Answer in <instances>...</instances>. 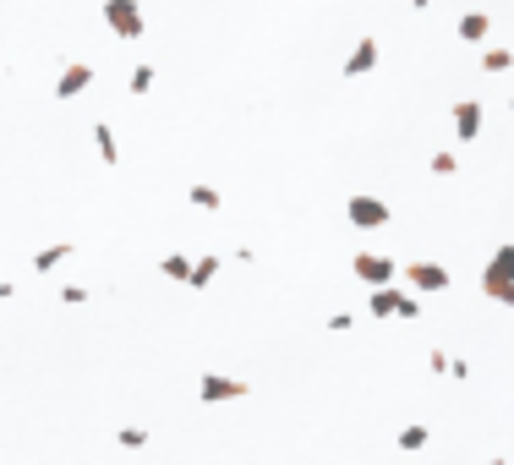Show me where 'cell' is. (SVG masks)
Wrapping results in <instances>:
<instances>
[{
    "label": "cell",
    "instance_id": "3957f363",
    "mask_svg": "<svg viewBox=\"0 0 514 465\" xmlns=\"http://www.w3.org/2000/svg\"><path fill=\"white\" fill-rule=\"evenodd\" d=\"M345 219H351L356 230H383V225H389V203L362 192V197H351V203H345Z\"/></svg>",
    "mask_w": 514,
    "mask_h": 465
},
{
    "label": "cell",
    "instance_id": "4fadbf2b",
    "mask_svg": "<svg viewBox=\"0 0 514 465\" xmlns=\"http://www.w3.org/2000/svg\"><path fill=\"white\" fill-rule=\"evenodd\" d=\"M93 143H99V159H104V164H121V143H115V132H110L104 121L93 126Z\"/></svg>",
    "mask_w": 514,
    "mask_h": 465
},
{
    "label": "cell",
    "instance_id": "5bb4252c",
    "mask_svg": "<svg viewBox=\"0 0 514 465\" xmlns=\"http://www.w3.org/2000/svg\"><path fill=\"white\" fill-rule=\"evenodd\" d=\"M159 274L186 285V280H192V258H186V252H170V258H159Z\"/></svg>",
    "mask_w": 514,
    "mask_h": 465
},
{
    "label": "cell",
    "instance_id": "d4e9b609",
    "mask_svg": "<svg viewBox=\"0 0 514 465\" xmlns=\"http://www.w3.org/2000/svg\"><path fill=\"white\" fill-rule=\"evenodd\" d=\"M411 5H416V11H427V5H433V0H411Z\"/></svg>",
    "mask_w": 514,
    "mask_h": 465
},
{
    "label": "cell",
    "instance_id": "2e32d148",
    "mask_svg": "<svg viewBox=\"0 0 514 465\" xmlns=\"http://www.w3.org/2000/svg\"><path fill=\"white\" fill-rule=\"evenodd\" d=\"M186 197H192V203H197L203 214H214V208H219V186H203V181H197V186H192Z\"/></svg>",
    "mask_w": 514,
    "mask_h": 465
},
{
    "label": "cell",
    "instance_id": "9a60e30c",
    "mask_svg": "<svg viewBox=\"0 0 514 465\" xmlns=\"http://www.w3.org/2000/svg\"><path fill=\"white\" fill-rule=\"evenodd\" d=\"M214 274H219V258L208 252V258H197V263H192V280H186V285H192V291H203V285H208Z\"/></svg>",
    "mask_w": 514,
    "mask_h": 465
},
{
    "label": "cell",
    "instance_id": "30bf717a",
    "mask_svg": "<svg viewBox=\"0 0 514 465\" xmlns=\"http://www.w3.org/2000/svg\"><path fill=\"white\" fill-rule=\"evenodd\" d=\"M488 27H493V22H488V11H466V16H460V27H455V33H460V38H466V44H482V38H488Z\"/></svg>",
    "mask_w": 514,
    "mask_h": 465
},
{
    "label": "cell",
    "instance_id": "6da1fadb",
    "mask_svg": "<svg viewBox=\"0 0 514 465\" xmlns=\"http://www.w3.org/2000/svg\"><path fill=\"white\" fill-rule=\"evenodd\" d=\"M482 291L498 301V307H514V247H498L482 269Z\"/></svg>",
    "mask_w": 514,
    "mask_h": 465
},
{
    "label": "cell",
    "instance_id": "52a82bcc",
    "mask_svg": "<svg viewBox=\"0 0 514 465\" xmlns=\"http://www.w3.org/2000/svg\"><path fill=\"white\" fill-rule=\"evenodd\" d=\"M372 66H378V38H356L345 55V77H367Z\"/></svg>",
    "mask_w": 514,
    "mask_h": 465
},
{
    "label": "cell",
    "instance_id": "7a4b0ae2",
    "mask_svg": "<svg viewBox=\"0 0 514 465\" xmlns=\"http://www.w3.org/2000/svg\"><path fill=\"white\" fill-rule=\"evenodd\" d=\"M104 22H110V33H115V38H142V33H148V22H142V5H137V0H104Z\"/></svg>",
    "mask_w": 514,
    "mask_h": 465
},
{
    "label": "cell",
    "instance_id": "7c38bea8",
    "mask_svg": "<svg viewBox=\"0 0 514 465\" xmlns=\"http://www.w3.org/2000/svg\"><path fill=\"white\" fill-rule=\"evenodd\" d=\"M400 301H405V291H389V285H383V291H372V296H367V307H372V318H389V312H394V318H400Z\"/></svg>",
    "mask_w": 514,
    "mask_h": 465
},
{
    "label": "cell",
    "instance_id": "8992f818",
    "mask_svg": "<svg viewBox=\"0 0 514 465\" xmlns=\"http://www.w3.org/2000/svg\"><path fill=\"white\" fill-rule=\"evenodd\" d=\"M88 88H93V66L71 60V66L60 71V82H55V99H77V93H88Z\"/></svg>",
    "mask_w": 514,
    "mask_h": 465
},
{
    "label": "cell",
    "instance_id": "d6986e66",
    "mask_svg": "<svg viewBox=\"0 0 514 465\" xmlns=\"http://www.w3.org/2000/svg\"><path fill=\"white\" fill-rule=\"evenodd\" d=\"M482 66H488V71H509L514 55H509V49H488V55H482Z\"/></svg>",
    "mask_w": 514,
    "mask_h": 465
},
{
    "label": "cell",
    "instance_id": "7402d4cb",
    "mask_svg": "<svg viewBox=\"0 0 514 465\" xmlns=\"http://www.w3.org/2000/svg\"><path fill=\"white\" fill-rule=\"evenodd\" d=\"M351 329H356V318H351V312H334V318H329V334H351Z\"/></svg>",
    "mask_w": 514,
    "mask_h": 465
},
{
    "label": "cell",
    "instance_id": "cb8c5ba5",
    "mask_svg": "<svg viewBox=\"0 0 514 465\" xmlns=\"http://www.w3.org/2000/svg\"><path fill=\"white\" fill-rule=\"evenodd\" d=\"M11 296H16V285H11V280H0V301H11Z\"/></svg>",
    "mask_w": 514,
    "mask_h": 465
},
{
    "label": "cell",
    "instance_id": "ffe728a7",
    "mask_svg": "<svg viewBox=\"0 0 514 465\" xmlns=\"http://www.w3.org/2000/svg\"><path fill=\"white\" fill-rule=\"evenodd\" d=\"M422 444H427V428H405L400 433V449H422Z\"/></svg>",
    "mask_w": 514,
    "mask_h": 465
},
{
    "label": "cell",
    "instance_id": "277c9868",
    "mask_svg": "<svg viewBox=\"0 0 514 465\" xmlns=\"http://www.w3.org/2000/svg\"><path fill=\"white\" fill-rule=\"evenodd\" d=\"M351 274H356L362 285H372V291H383V285H394V258H383V252H356V263H351Z\"/></svg>",
    "mask_w": 514,
    "mask_h": 465
},
{
    "label": "cell",
    "instance_id": "484cf974",
    "mask_svg": "<svg viewBox=\"0 0 514 465\" xmlns=\"http://www.w3.org/2000/svg\"><path fill=\"white\" fill-rule=\"evenodd\" d=\"M488 465H504V460H488Z\"/></svg>",
    "mask_w": 514,
    "mask_h": 465
},
{
    "label": "cell",
    "instance_id": "9c48e42d",
    "mask_svg": "<svg viewBox=\"0 0 514 465\" xmlns=\"http://www.w3.org/2000/svg\"><path fill=\"white\" fill-rule=\"evenodd\" d=\"M405 280H411L416 291H449V269H444V263H411Z\"/></svg>",
    "mask_w": 514,
    "mask_h": 465
},
{
    "label": "cell",
    "instance_id": "e0dca14e",
    "mask_svg": "<svg viewBox=\"0 0 514 465\" xmlns=\"http://www.w3.org/2000/svg\"><path fill=\"white\" fill-rule=\"evenodd\" d=\"M126 88H131V93L142 99V93L153 88V66H131V77H126Z\"/></svg>",
    "mask_w": 514,
    "mask_h": 465
},
{
    "label": "cell",
    "instance_id": "4316f807",
    "mask_svg": "<svg viewBox=\"0 0 514 465\" xmlns=\"http://www.w3.org/2000/svg\"><path fill=\"white\" fill-rule=\"evenodd\" d=\"M509 104H514V99H509Z\"/></svg>",
    "mask_w": 514,
    "mask_h": 465
},
{
    "label": "cell",
    "instance_id": "44dd1931",
    "mask_svg": "<svg viewBox=\"0 0 514 465\" xmlns=\"http://www.w3.org/2000/svg\"><path fill=\"white\" fill-rule=\"evenodd\" d=\"M433 170H438V175H455V170H460V159H455V153H433Z\"/></svg>",
    "mask_w": 514,
    "mask_h": 465
},
{
    "label": "cell",
    "instance_id": "603a6c76",
    "mask_svg": "<svg viewBox=\"0 0 514 465\" xmlns=\"http://www.w3.org/2000/svg\"><path fill=\"white\" fill-rule=\"evenodd\" d=\"M60 301H66V307H77V301H88V291H82V285H66V291H60Z\"/></svg>",
    "mask_w": 514,
    "mask_h": 465
},
{
    "label": "cell",
    "instance_id": "ac0fdd59",
    "mask_svg": "<svg viewBox=\"0 0 514 465\" xmlns=\"http://www.w3.org/2000/svg\"><path fill=\"white\" fill-rule=\"evenodd\" d=\"M115 444H121V449H142V444H148V428H121Z\"/></svg>",
    "mask_w": 514,
    "mask_h": 465
},
{
    "label": "cell",
    "instance_id": "ba28073f",
    "mask_svg": "<svg viewBox=\"0 0 514 465\" xmlns=\"http://www.w3.org/2000/svg\"><path fill=\"white\" fill-rule=\"evenodd\" d=\"M477 132H482V99H460V104H455V137L471 143Z\"/></svg>",
    "mask_w": 514,
    "mask_h": 465
},
{
    "label": "cell",
    "instance_id": "8fae6325",
    "mask_svg": "<svg viewBox=\"0 0 514 465\" xmlns=\"http://www.w3.org/2000/svg\"><path fill=\"white\" fill-rule=\"evenodd\" d=\"M66 258H71V241H55V247H44V252H33V269H38V274H55V269L66 263Z\"/></svg>",
    "mask_w": 514,
    "mask_h": 465
},
{
    "label": "cell",
    "instance_id": "5b68a950",
    "mask_svg": "<svg viewBox=\"0 0 514 465\" xmlns=\"http://www.w3.org/2000/svg\"><path fill=\"white\" fill-rule=\"evenodd\" d=\"M197 395H203L208 406H219V400H247V378H225V373H208V378L197 384Z\"/></svg>",
    "mask_w": 514,
    "mask_h": 465
}]
</instances>
